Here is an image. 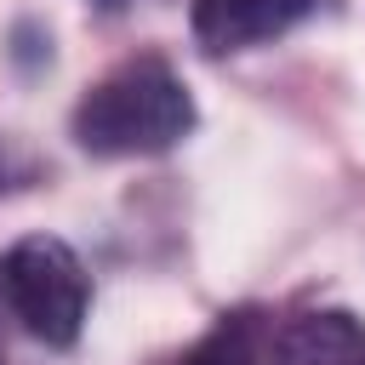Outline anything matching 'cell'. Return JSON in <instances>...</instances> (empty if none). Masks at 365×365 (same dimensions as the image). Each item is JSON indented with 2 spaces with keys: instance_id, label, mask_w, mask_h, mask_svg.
I'll list each match as a JSON object with an SVG mask.
<instances>
[{
  "instance_id": "1",
  "label": "cell",
  "mask_w": 365,
  "mask_h": 365,
  "mask_svg": "<svg viewBox=\"0 0 365 365\" xmlns=\"http://www.w3.org/2000/svg\"><path fill=\"white\" fill-rule=\"evenodd\" d=\"M194 120L200 108L182 74L160 51H137L114 63L97 86H86L68 131L91 160H148V154L177 148L194 131Z\"/></svg>"
},
{
  "instance_id": "2",
  "label": "cell",
  "mask_w": 365,
  "mask_h": 365,
  "mask_svg": "<svg viewBox=\"0 0 365 365\" xmlns=\"http://www.w3.org/2000/svg\"><path fill=\"white\" fill-rule=\"evenodd\" d=\"M0 314L46 348H74L91 314V274L74 245L57 234L11 240L0 251Z\"/></svg>"
},
{
  "instance_id": "3",
  "label": "cell",
  "mask_w": 365,
  "mask_h": 365,
  "mask_svg": "<svg viewBox=\"0 0 365 365\" xmlns=\"http://www.w3.org/2000/svg\"><path fill=\"white\" fill-rule=\"evenodd\" d=\"M319 0H194V40L211 57H234L297 29Z\"/></svg>"
},
{
  "instance_id": "4",
  "label": "cell",
  "mask_w": 365,
  "mask_h": 365,
  "mask_svg": "<svg viewBox=\"0 0 365 365\" xmlns=\"http://www.w3.org/2000/svg\"><path fill=\"white\" fill-rule=\"evenodd\" d=\"M268 365H365V319L348 308H314L268 331Z\"/></svg>"
},
{
  "instance_id": "5",
  "label": "cell",
  "mask_w": 365,
  "mask_h": 365,
  "mask_svg": "<svg viewBox=\"0 0 365 365\" xmlns=\"http://www.w3.org/2000/svg\"><path fill=\"white\" fill-rule=\"evenodd\" d=\"M160 365H268V325L257 308H228L211 319V331H200Z\"/></svg>"
},
{
  "instance_id": "6",
  "label": "cell",
  "mask_w": 365,
  "mask_h": 365,
  "mask_svg": "<svg viewBox=\"0 0 365 365\" xmlns=\"http://www.w3.org/2000/svg\"><path fill=\"white\" fill-rule=\"evenodd\" d=\"M11 188V165H6V148H0V194Z\"/></svg>"
},
{
  "instance_id": "7",
  "label": "cell",
  "mask_w": 365,
  "mask_h": 365,
  "mask_svg": "<svg viewBox=\"0 0 365 365\" xmlns=\"http://www.w3.org/2000/svg\"><path fill=\"white\" fill-rule=\"evenodd\" d=\"M97 6H108V11H120V6H131V0H97Z\"/></svg>"
}]
</instances>
